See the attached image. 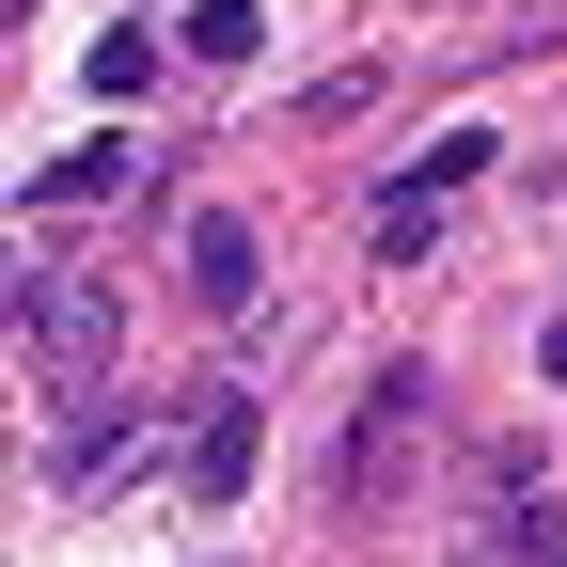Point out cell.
I'll use <instances>...</instances> for the list:
<instances>
[{"mask_svg":"<svg viewBox=\"0 0 567 567\" xmlns=\"http://www.w3.org/2000/svg\"><path fill=\"white\" fill-rule=\"evenodd\" d=\"M111 284H80V268H32L17 284V363H32V394L48 410H95V379H111Z\"/></svg>","mask_w":567,"mask_h":567,"instance_id":"obj_1","label":"cell"},{"mask_svg":"<svg viewBox=\"0 0 567 567\" xmlns=\"http://www.w3.org/2000/svg\"><path fill=\"white\" fill-rule=\"evenodd\" d=\"M425 363H379L363 379V425H347V520H394L410 505V442H425Z\"/></svg>","mask_w":567,"mask_h":567,"instance_id":"obj_2","label":"cell"},{"mask_svg":"<svg viewBox=\"0 0 567 567\" xmlns=\"http://www.w3.org/2000/svg\"><path fill=\"white\" fill-rule=\"evenodd\" d=\"M252 457H268L252 394H189V505H237V488H252Z\"/></svg>","mask_w":567,"mask_h":567,"instance_id":"obj_3","label":"cell"},{"mask_svg":"<svg viewBox=\"0 0 567 567\" xmlns=\"http://www.w3.org/2000/svg\"><path fill=\"white\" fill-rule=\"evenodd\" d=\"M189 300L237 316V331L268 316V252H252V221H189Z\"/></svg>","mask_w":567,"mask_h":567,"instance_id":"obj_4","label":"cell"},{"mask_svg":"<svg viewBox=\"0 0 567 567\" xmlns=\"http://www.w3.org/2000/svg\"><path fill=\"white\" fill-rule=\"evenodd\" d=\"M111 189H126V142H111V126H95V142H63V158L32 174V205H111Z\"/></svg>","mask_w":567,"mask_h":567,"instance_id":"obj_5","label":"cell"},{"mask_svg":"<svg viewBox=\"0 0 567 567\" xmlns=\"http://www.w3.org/2000/svg\"><path fill=\"white\" fill-rule=\"evenodd\" d=\"M142 457V410H80V442H63V488H111Z\"/></svg>","mask_w":567,"mask_h":567,"instance_id":"obj_6","label":"cell"},{"mask_svg":"<svg viewBox=\"0 0 567 567\" xmlns=\"http://www.w3.org/2000/svg\"><path fill=\"white\" fill-rule=\"evenodd\" d=\"M252 48H268L252 0H189V63H252Z\"/></svg>","mask_w":567,"mask_h":567,"instance_id":"obj_7","label":"cell"},{"mask_svg":"<svg viewBox=\"0 0 567 567\" xmlns=\"http://www.w3.org/2000/svg\"><path fill=\"white\" fill-rule=\"evenodd\" d=\"M95 95H111V111L158 95V32H95Z\"/></svg>","mask_w":567,"mask_h":567,"instance_id":"obj_8","label":"cell"},{"mask_svg":"<svg viewBox=\"0 0 567 567\" xmlns=\"http://www.w3.org/2000/svg\"><path fill=\"white\" fill-rule=\"evenodd\" d=\"M442 237V189H379V252H425Z\"/></svg>","mask_w":567,"mask_h":567,"instance_id":"obj_9","label":"cell"},{"mask_svg":"<svg viewBox=\"0 0 567 567\" xmlns=\"http://www.w3.org/2000/svg\"><path fill=\"white\" fill-rule=\"evenodd\" d=\"M536 363H551V379H567V300H551V331H536Z\"/></svg>","mask_w":567,"mask_h":567,"instance_id":"obj_10","label":"cell"}]
</instances>
